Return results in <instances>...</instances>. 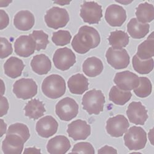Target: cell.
Here are the masks:
<instances>
[{"label":"cell","instance_id":"15","mask_svg":"<svg viewBox=\"0 0 154 154\" xmlns=\"http://www.w3.org/2000/svg\"><path fill=\"white\" fill-rule=\"evenodd\" d=\"M67 132L74 140H85L91 134V126L86 121L76 120L68 125Z\"/></svg>","mask_w":154,"mask_h":154},{"label":"cell","instance_id":"13","mask_svg":"<svg viewBox=\"0 0 154 154\" xmlns=\"http://www.w3.org/2000/svg\"><path fill=\"white\" fill-rule=\"evenodd\" d=\"M127 117L130 122L135 125H144L149 118L147 110L140 102H132L128 107Z\"/></svg>","mask_w":154,"mask_h":154},{"label":"cell","instance_id":"21","mask_svg":"<svg viewBox=\"0 0 154 154\" xmlns=\"http://www.w3.org/2000/svg\"><path fill=\"white\" fill-rule=\"evenodd\" d=\"M67 85L71 93L81 95L88 89L89 82L85 75L77 73L70 77L68 80Z\"/></svg>","mask_w":154,"mask_h":154},{"label":"cell","instance_id":"30","mask_svg":"<svg viewBox=\"0 0 154 154\" xmlns=\"http://www.w3.org/2000/svg\"><path fill=\"white\" fill-rule=\"evenodd\" d=\"M109 96V100L115 104L123 106L131 99L132 93L130 91H123L117 86H113L110 89Z\"/></svg>","mask_w":154,"mask_h":154},{"label":"cell","instance_id":"44","mask_svg":"<svg viewBox=\"0 0 154 154\" xmlns=\"http://www.w3.org/2000/svg\"><path fill=\"white\" fill-rule=\"evenodd\" d=\"M54 3L55 4H57L61 6H64V5H69L70 3V2H63V1H60V2H54Z\"/></svg>","mask_w":154,"mask_h":154},{"label":"cell","instance_id":"10","mask_svg":"<svg viewBox=\"0 0 154 154\" xmlns=\"http://www.w3.org/2000/svg\"><path fill=\"white\" fill-rule=\"evenodd\" d=\"M53 60L55 67L57 69L66 71L76 63V56L70 49L65 47L59 48L56 51Z\"/></svg>","mask_w":154,"mask_h":154},{"label":"cell","instance_id":"38","mask_svg":"<svg viewBox=\"0 0 154 154\" xmlns=\"http://www.w3.org/2000/svg\"><path fill=\"white\" fill-rule=\"evenodd\" d=\"M0 26L1 30H3L6 28L9 23V18L6 12L4 10H0Z\"/></svg>","mask_w":154,"mask_h":154},{"label":"cell","instance_id":"9","mask_svg":"<svg viewBox=\"0 0 154 154\" xmlns=\"http://www.w3.org/2000/svg\"><path fill=\"white\" fill-rule=\"evenodd\" d=\"M106 57L109 65L116 70L126 68L130 62V56L125 49H115L110 47L107 51Z\"/></svg>","mask_w":154,"mask_h":154},{"label":"cell","instance_id":"23","mask_svg":"<svg viewBox=\"0 0 154 154\" xmlns=\"http://www.w3.org/2000/svg\"><path fill=\"white\" fill-rule=\"evenodd\" d=\"M24 67L23 61L16 57H11L4 64L5 73L11 79H16L21 76Z\"/></svg>","mask_w":154,"mask_h":154},{"label":"cell","instance_id":"42","mask_svg":"<svg viewBox=\"0 0 154 154\" xmlns=\"http://www.w3.org/2000/svg\"><path fill=\"white\" fill-rule=\"evenodd\" d=\"M7 125L5 123L3 119H1V137H2L6 133Z\"/></svg>","mask_w":154,"mask_h":154},{"label":"cell","instance_id":"34","mask_svg":"<svg viewBox=\"0 0 154 154\" xmlns=\"http://www.w3.org/2000/svg\"><path fill=\"white\" fill-rule=\"evenodd\" d=\"M36 42V50L40 51L42 49H45L49 44V36L43 30H34L30 34Z\"/></svg>","mask_w":154,"mask_h":154},{"label":"cell","instance_id":"33","mask_svg":"<svg viewBox=\"0 0 154 154\" xmlns=\"http://www.w3.org/2000/svg\"><path fill=\"white\" fill-rule=\"evenodd\" d=\"M7 134H17L25 140V142L27 141L30 137L28 126L20 123H16L10 125L8 130Z\"/></svg>","mask_w":154,"mask_h":154},{"label":"cell","instance_id":"35","mask_svg":"<svg viewBox=\"0 0 154 154\" xmlns=\"http://www.w3.org/2000/svg\"><path fill=\"white\" fill-rule=\"evenodd\" d=\"M72 35L67 30H59L53 33L52 41L56 46H63L70 43Z\"/></svg>","mask_w":154,"mask_h":154},{"label":"cell","instance_id":"6","mask_svg":"<svg viewBox=\"0 0 154 154\" xmlns=\"http://www.w3.org/2000/svg\"><path fill=\"white\" fill-rule=\"evenodd\" d=\"M79 105L72 98L67 97L59 100L56 106V113L63 121L69 122L79 113Z\"/></svg>","mask_w":154,"mask_h":154},{"label":"cell","instance_id":"20","mask_svg":"<svg viewBox=\"0 0 154 154\" xmlns=\"http://www.w3.org/2000/svg\"><path fill=\"white\" fill-rule=\"evenodd\" d=\"M35 24V17L32 12L27 10L19 11L14 18L15 27L21 31L30 30Z\"/></svg>","mask_w":154,"mask_h":154},{"label":"cell","instance_id":"3","mask_svg":"<svg viewBox=\"0 0 154 154\" xmlns=\"http://www.w3.org/2000/svg\"><path fill=\"white\" fill-rule=\"evenodd\" d=\"M105 96L100 90L92 89L86 93L82 99L83 108L89 115H99L104 110Z\"/></svg>","mask_w":154,"mask_h":154},{"label":"cell","instance_id":"18","mask_svg":"<svg viewBox=\"0 0 154 154\" xmlns=\"http://www.w3.org/2000/svg\"><path fill=\"white\" fill-rule=\"evenodd\" d=\"M25 140L16 134H7L2 143V150L5 153H22Z\"/></svg>","mask_w":154,"mask_h":154},{"label":"cell","instance_id":"37","mask_svg":"<svg viewBox=\"0 0 154 154\" xmlns=\"http://www.w3.org/2000/svg\"><path fill=\"white\" fill-rule=\"evenodd\" d=\"M1 59H5L10 56L13 51L11 43L5 38L1 37Z\"/></svg>","mask_w":154,"mask_h":154},{"label":"cell","instance_id":"29","mask_svg":"<svg viewBox=\"0 0 154 154\" xmlns=\"http://www.w3.org/2000/svg\"><path fill=\"white\" fill-rule=\"evenodd\" d=\"M108 40L112 48L120 49L125 48L128 45L130 38L126 32L122 30H116L110 33Z\"/></svg>","mask_w":154,"mask_h":154},{"label":"cell","instance_id":"46","mask_svg":"<svg viewBox=\"0 0 154 154\" xmlns=\"http://www.w3.org/2000/svg\"><path fill=\"white\" fill-rule=\"evenodd\" d=\"M116 2L122 4V5H128L130 3H131L133 2V1H123V2H121V1H116Z\"/></svg>","mask_w":154,"mask_h":154},{"label":"cell","instance_id":"7","mask_svg":"<svg viewBox=\"0 0 154 154\" xmlns=\"http://www.w3.org/2000/svg\"><path fill=\"white\" fill-rule=\"evenodd\" d=\"M38 92V86L32 79H21L13 85V93L17 98L27 100L35 96Z\"/></svg>","mask_w":154,"mask_h":154},{"label":"cell","instance_id":"8","mask_svg":"<svg viewBox=\"0 0 154 154\" xmlns=\"http://www.w3.org/2000/svg\"><path fill=\"white\" fill-rule=\"evenodd\" d=\"M80 16L89 24H97L102 17V6L95 2H84L81 6Z\"/></svg>","mask_w":154,"mask_h":154},{"label":"cell","instance_id":"17","mask_svg":"<svg viewBox=\"0 0 154 154\" xmlns=\"http://www.w3.org/2000/svg\"><path fill=\"white\" fill-rule=\"evenodd\" d=\"M58 123L54 118L48 115L38 121L36 131L40 136L48 138L54 135L58 130Z\"/></svg>","mask_w":154,"mask_h":154},{"label":"cell","instance_id":"19","mask_svg":"<svg viewBox=\"0 0 154 154\" xmlns=\"http://www.w3.org/2000/svg\"><path fill=\"white\" fill-rule=\"evenodd\" d=\"M71 147L69 139L65 136H57L51 139L48 143L46 148L51 154H64Z\"/></svg>","mask_w":154,"mask_h":154},{"label":"cell","instance_id":"2","mask_svg":"<svg viewBox=\"0 0 154 154\" xmlns=\"http://www.w3.org/2000/svg\"><path fill=\"white\" fill-rule=\"evenodd\" d=\"M42 89L43 94L48 98L52 99H58L66 93V82L59 75H51L43 80Z\"/></svg>","mask_w":154,"mask_h":154},{"label":"cell","instance_id":"27","mask_svg":"<svg viewBox=\"0 0 154 154\" xmlns=\"http://www.w3.org/2000/svg\"><path fill=\"white\" fill-rule=\"evenodd\" d=\"M136 56L142 60H147L154 56L153 32L151 33L146 40L138 46Z\"/></svg>","mask_w":154,"mask_h":154},{"label":"cell","instance_id":"22","mask_svg":"<svg viewBox=\"0 0 154 154\" xmlns=\"http://www.w3.org/2000/svg\"><path fill=\"white\" fill-rule=\"evenodd\" d=\"M149 29V24L140 23L136 18L131 19L127 25V31L134 39L144 38L148 34Z\"/></svg>","mask_w":154,"mask_h":154},{"label":"cell","instance_id":"24","mask_svg":"<svg viewBox=\"0 0 154 154\" xmlns=\"http://www.w3.org/2000/svg\"><path fill=\"white\" fill-rule=\"evenodd\" d=\"M32 70L40 75L47 74L51 69V62L45 54H41L35 56L30 63Z\"/></svg>","mask_w":154,"mask_h":154},{"label":"cell","instance_id":"40","mask_svg":"<svg viewBox=\"0 0 154 154\" xmlns=\"http://www.w3.org/2000/svg\"><path fill=\"white\" fill-rule=\"evenodd\" d=\"M98 153H117V151L112 147L105 146L98 150Z\"/></svg>","mask_w":154,"mask_h":154},{"label":"cell","instance_id":"11","mask_svg":"<svg viewBox=\"0 0 154 154\" xmlns=\"http://www.w3.org/2000/svg\"><path fill=\"white\" fill-rule=\"evenodd\" d=\"M130 126L127 119L122 115L109 118L106 123V130L112 137H119L123 136Z\"/></svg>","mask_w":154,"mask_h":154},{"label":"cell","instance_id":"28","mask_svg":"<svg viewBox=\"0 0 154 154\" xmlns=\"http://www.w3.org/2000/svg\"><path fill=\"white\" fill-rule=\"evenodd\" d=\"M137 20L142 23L151 22L154 19V8L152 4L147 2L140 4L136 8Z\"/></svg>","mask_w":154,"mask_h":154},{"label":"cell","instance_id":"36","mask_svg":"<svg viewBox=\"0 0 154 154\" xmlns=\"http://www.w3.org/2000/svg\"><path fill=\"white\" fill-rule=\"evenodd\" d=\"M72 153L94 154L95 151L91 144L87 142H81L76 144L74 146L72 150Z\"/></svg>","mask_w":154,"mask_h":154},{"label":"cell","instance_id":"45","mask_svg":"<svg viewBox=\"0 0 154 154\" xmlns=\"http://www.w3.org/2000/svg\"><path fill=\"white\" fill-rule=\"evenodd\" d=\"M149 138L150 139L151 144L153 145V129L150 130V131L149 133Z\"/></svg>","mask_w":154,"mask_h":154},{"label":"cell","instance_id":"39","mask_svg":"<svg viewBox=\"0 0 154 154\" xmlns=\"http://www.w3.org/2000/svg\"><path fill=\"white\" fill-rule=\"evenodd\" d=\"M9 110V103L6 97L2 96L1 98V113L0 117H2L6 115Z\"/></svg>","mask_w":154,"mask_h":154},{"label":"cell","instance_id":"5","mask_svg":"<svg viewBox=\"0 0 154 154\" xmlns=\"http://www.w3.org/2000/svg\"><path fill=\"white\" fill-rule=\"evenodd\" d=\"M70 20L69 14L66 9L53 7L47 11L45 20L47 26L57 30L66 26Z\"/></svg>","mask_w":154,"mask_h":154},{"label":"cell","instance_id":"32","mask_svg":"<svg viewBox=\"0 0 154 154\" xmlns=\"http://www.w3.org/2000/svg\"><path fill=\"white\" fill-rule=\"evenodd\" d=\"M152 85L150 80L147 77H139V85L134 89V94L139 97L145 98L150 95Z\"/></svg>","mask_w":154,"mask_h":154},{"label":"cell","instance_id":"31","mask_svg":"<svg viewBox=\"0 0 154 154\" xmlns=\"http://www.w3.org/2000/svg\"><path fill=\"white\" fill-rule=\"evenodd\" d=\"M132 63L134 70L141 75L148 74L153 69V59L152 58L147 60H142L136 54L133 57Z\"/></svg>","mask_w":154,"mask_h":154},{"label":"cell","instance_id":"26","mask_svg":"<svg viewBox=\"0 0 154 154\" xmlns=\"http://www.w3.org/2000/svg\"><path fill=\"white\" fill-rule=\"evenodd\" d=\"M103 63L96 57H91L86 59L83 63V71L89 77H95L103 71Z\"/></svg>","mask_w":154,"mask_h":154},{"label":"cell","instance_id":"14","mask_svg":"<svg viewBox=\"0 0 154 154\" xmlns=\"http://www.w3.org/2000/svg\"><path fill=\"white\" fill-rule=\"evenodd\" d=\"M36 48V42L31 35L20 36L14 43L15 53L22 57H28L32 55Z\"/></svg>","mask_w":154,"mask_h":154},{"label":"cell","instance_id":"12","mask_svg":"<svg viewBox=\"0 0 154 154\" xmlns=\"http://www.w3.org/2000/svg\"><path fill=\"white\" fill-rule=\"evenodd\" d=\"M117 86L123 91L134 90L139 85V77L130 71L117 73L113 80Z\"/></svg>","mask_w":154,"mask_h":154},{"label":"cell","instance_id":"1","mask_svg":"<svg viewBox=\"0 0 154 154\" xmlns=\"http://www.w3.org/2000/svg\"><path fill=\"white\" fill-rule=\"evenodd\" d=\"M100 37L96 29L92 27L84 25L80 28L72 42V46L75 52L83 54L99 46Z\"/></svg>","mask_w":154,"mask_h":154},{"label":"cell","instance_id":"25","mask_svg":"<svg viewBox=\"0 0 154 154\" xmlns=\"http://www.w3.org/2000/svg\"><path fill=\"white\" fill-rule=\"evenodd\" d=\"M25 115L30 119L37 120L43 117L46 109L43 102L38 99H32L24 107Z\"/></svg>","mask_w":154,"mask_h":154},{"label":"cell","instance_id":"4","mask_svg":"<svg viewBox=\"0 0 154 154\" xmlns=\"http://www.w3.org/2000/svg\"><path fill=\"white\" fill-rule=\"evenodd\" d=\"M147 133L143 128L132 126L124 136L125 145L130 150L143 149L147 143Z\"/></svg>","mask_w":154,"mask_h":154},{"label":"cell","instance_id":"16","mask_svg":"<svg viewBox=\"0 0 154 154\" xmlns=\"http://www.w3.org/2000/svg\"><path fill=\"white\" fill-rule=\"evenodd\" d=\"M126 17V11L120 5H111L106 9L105 19L112 27H121Z\"/></svg>","mask_w":154,"mask_h":154},{"label":"cell","instance_id":"41","mask_svg":"<svg viewBox=\"0 0 154 154\" xmlns=\"http://www.w3.org/2000/svg\"><path fill=\"white\" fill-rule=\"evenodd\" d=\"M41 153L40 149H36V147H30L25 149L23 153Z\"/></svg>","mask_w":154,"mask_h":154},{"label":"cell","instance_id":"43","mask_svg":"<svg viewBox=\"0 0 154 154\" xmlns=\"http://www.w3.org/2000/svg\"><path fill=\"white\" fill-rule=\"evenodd\" d=\"M12 3V1H0V7H7L10 3Z\"/></svg>","mask_w":154,"mask_h":154}]
</instances>
